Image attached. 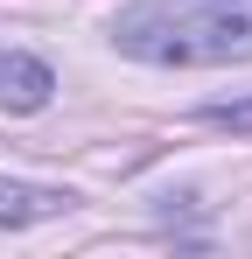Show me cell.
<instances>
[{"label": "cell", "mask_w": 252, "mask_h": 259, "mask_svg": "<svg viewBox=\"0 0 252 259\" xmlns=\"http://www.w3.org/2000/svg\"><path fill=\"white\" fill-rule=\"evenodd\" d=\"M105 35L119 56L161 70L252 63V0H126Z\"/></svg>", "instance_id": "6da1fadb"}, {"label": "cell", "mask_w": 252, "mask_h": 259, "mask_svg": "<svg viewBox=\"0 0 252 259\" xmlns=\"http://www.w3.org/2000/svg\"><path fill=\"white\" fill-rule=\"evenodd\" d=\"M56 98V70L28 49H0V112H42Z\"/></svg>", "instance_id": "7a4b0ae2"}, {"label": "cell", "mask_w": 252, "mask_h": 259, "mask_svg": "<svg viewBox=\"0 0 252 259\" xmlns=\"http://www.w3.org/2000/svg\"><path fill=\"white\" fill-rule=\"evenodd\" d=\"M77 203L70 189H49V182H14V175H0V224L7 231H21V224H49V217H63Z\"/></svg>", "instance_id": "3957f363"}, {"label": "cell", "mask_w": 252, "mask_h": 259, "mask_svg": "<svg viewBox=\"0 0 252 259\" xmlns=\"http://www.w3.org/2000/svg\"><path fill=\"white\" fill-rule=\"evenodd\" d=\"M203 126H224V133H252V98H231V105H203Z\"/></svg>", "instance_id": "277c9868"}]
</instances>
